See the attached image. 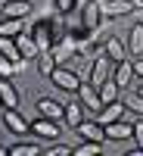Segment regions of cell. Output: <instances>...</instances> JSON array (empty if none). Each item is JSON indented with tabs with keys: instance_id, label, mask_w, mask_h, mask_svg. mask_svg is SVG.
<instances>
[{
	"instance_id": "1",
	"label": "cell",
	"mask_w": 143,
	"mask_h": 156,
	"mask_svg": "<svg viewBox=\"0 0 143 156\" xmlns=\"http://www.w3.org/2000/svg\"><path fill=\"white\" fill-rule=\"evenodd\" d=\"M53 19L56 16H44V19H37L31 25V37L37 41L41 50H53V44H56V37H53Z\"/></svg>"
},
{
	"instance_id": "2",
	"label": "cell",
	"mask_w": 143,
	"mask_h": 156,
	"mask_svg": "<svg viewBox=\"0 0 143 156\" xmlns=\"http://www.w3.org/2000/svg\"><path fill=\"white\" fill-rule=\"evenodd\" d=\"M50 81H53L59 90H66V94H78V87H81V78H78V72L69 69V66H56L53 75H50Z\"/></svg>"
},
{
	"instance_id": "3",
	"label": "cell",
	"mask_w": 143,
	"mask_h": 156,
	"mask_svg": "<svg viewBox=\"0 0 143 156\" xmlns=\"http://www.w3.org/2000/svg\"><path fill=\"white\" fill-rule=\"evenodd\" d=\"M75 97L84 103L87 115H97V112L103 109V97H100V87H97V84H90V81H81V87H78V94H75Z\"/></svg>"
},
{
	"instance_id": "4",
	"label": "cell",
	"mask_w": 143,
	"mask_h": 156,
	"mask_svg": "<svg viewBox=\"0 0 143 156\" xmlns=\"http://www.w3.org/2000/svg\"><path fill=\"white\" fill-rule=\"evenodd\" d=\"M100 6H103V19H121L137 12V0H100Z\"/></svg>"
},
{
	"instance_id": "5",
	"label": "cell",
	"mask_w": 143,
	"mask_h": 156,
	"mask_svg": "<svg viewBox=\"0 0 143 156\" xmlns=\"http://www.w3.org/2000/svg\"><path fill=\"white\" fill-rule=\"evenodd\" d=\"M134 119H137V115H131V112H128L124 119L109 122V125H106V137H109V140H115V144H121V140L134 137Z\"/></svg>"
},
{
	"instance_id": "6",
	"label": "cell",
	"mask_w": 143,
	"mask_h": 156,
	"mask_svg": "<svg viewBox=\"0 0 143 156\" xmlns=\"http://www.w3.org/2000/svg\"><path fill=\"white\" fill-rule=\"evenodd\" d=\"M31 134L34 137H44V140H59L62 122L59 119H44V115H37V122H31Z\"/></svg>"
},
{
	"instance_id": "7",
	"label": "cell",
	"mask_w": 143,
	"mask_h": 156,
	"mask_svg": "<svg viewBox=\"0 0 143 156\" xmlns=\"http://www.w3.org/2000/svg\"><path fill=\"white\" fill-rule=\"evenodd\" d=\"M112 72H115V62L106 56V50H103V53L94 59V66H90V84H103V81H109L112 78Z\"/></svg>"
},
{
	"instance_id": "8",
	"label": "cell",
	"mask_w": 143,
	"mask_h": 156,
	"mask_svg": "<svg viewBox=\"0 0 143 156\" xmlns=\"http://www.w3.org/2000/svg\"><path fill=\"white\" fill-rule=\"evenodd\" d=\"M0 12H3V19H28L34 6H31V0H3Z\"/></svg>"
},
{
	"instance_id": "9",
	"label": "cell",
	"mask_w": 143,
	"mask_h": 156,
	"mask_svg": "<svg viewBox=\"0 0 143 156\" xmlns=\"http://www.w3.org/2000/svg\"><path fill=\"white\" fill-rule=\"evenodd\" d=\"M81 22L87 25L90 31H100V25H103V6H100V0L81 3Z\"/></svg>"
},
{
	"instance_id": "10",
	"label": "cell",
	"mask_w": 143,
	"mask_h": 156,
	"mask_svg": "<svg viewBox=\"0 0 143 156\" xmlns=\"http://www.w3.org/2000/svg\"><path fill=\"white\" fill-rule=\"evenodd\" d=\"M3 125H6V131H12V134H28L31 131V122L25 119V115L19 112V109H3Z\"/></svg>"
},
{
	"instance_id": "11",
	"label": "cell",
	"mask_w": 143,
	"mask_h": 156,
	"mask_svg": "<svg viewBox=\"0 0 143 156\" xmlns=\"http://www.w3.org/2000/svg\"><path fill=\"white\" fill-rule=\"evenodd\" d=\"M75 131H78V137H81V140H106V128H103L94 115H87Z\"/></svg>"
},
{
	"instance_id": "12",
	"label": "cell",
	"mask_w": 143,
	"mask_h": 156,
	"mask_svg": "<svg viewBox=\"0 0 143 156\" xmlns=\"http://www.w3.org/2000/svg\"><path fill=\"white\" fill-rule=\"evenodd\" d=\"M37 115H44V119H59L66 115V103H59L53 97H37Z\"/></svg>"
},
{
	"instance_id": "13",
	"label": "cell",
	"mask_w": 143,
	"mask_h": 156,
	"mask_svg": "<svg viewBox=\"0 0 143 156\" xmlns=\"http://www.w3.org/2000/svg\"><path fill=\"white\" fill-rule=\"evenodd\" d=\"M124 115H128V109H124V103L121 100H115V103H106V106H103L97 115H94V119L103 125V128H106L109 122H118V119H124Z\"/></svg>"
},
{
	"instance_id": "14",
	"label": "cell",
	"mask_w": 143,
	"mask_h": 156,
	"mask_svg": "<svg viewBox=\"0 0 143 156\" xmlns=\"http://www.w3.org/2000/svg\"><path fill=\"white\" fill-rule=\"evenodd\" d=\"M112 78H115V84H118L121 90H124V87H131V81L137 78V72H134V59L128 56V59H121V62H115Z\"/></svg>"
},
{
	"instance_id": "15",
	"label": "cell",
	"mask_w": 143,
	"mask_h": 156,
	"mask_svg": "<svg viewBox=\"0 0 143 156\" xmlns=\"http://www.w3.org/2000/svg\"><path fill=\"white\" fill-rule=\"evenodd\" d=\"M47 144H50V140H44V137H37V140H19V144L9 147V156H41Z\"/></svg>"
},
{
	"instance_id": "16",
	"label": "cell",
	"mask_w": 143,
	"mask_h": 156,
	"mask_svg": "<svg viewBox=\"0 0 143 156\" xmlns=\"http://www.w3.org/2000/svg\"><path fill=\"white\" fill-rule=\"evenodd\" d=\"M75 53H78V41H75L72 34H66L59 44H53V56H56V62H59V66H66V62H69Z\"/></svg>"
},
{
	"instance_id": "17",
	"label": "cell",
	"mask_w": 143,
	"mask_h": 156,
	"mask_svg": "<svg viewBox=\"0 0 143 156\" xmlns=\"http://www.w3.org/2000/svg\"><path fill=\"white\" fill-rule=\"evenodd\" d=\"M0 100H3V109H19V87L12 84V78H0Z\"/></svg>"
},
{
	"instance_id": "18",
	"label": "cell",
	"mask_w": 143,
	"mask_h": 156,
	"mask_svg": "<svg viewBox=\"0 0 143 156\" xmlns=\"http://www.w3.org/2000/svg\"><path fill=\"white\" fill-rule=\"evenodd\" d=\"M84 119H87L84 103H81V100H69V103H66V115H62V122H66L69 128H78Z\"/></svg>"
},
{
	"instance_id": "19",
	"label": "cell",
	"mask_w": 143,
	"mask_h": 156,
	"mask_svg": "<svg viewBox=\"0 0 143 156\" xmlns=\"http://www.w3.org/2000/svg\"><path fill=\"white\" fill-rule=\"evenodd\" d=\"M103 50H106V56L112 62H121V59L131 56L128 53V41H121V37H106V41H103Z\"/></svg>"
},
{
	"instance_id": "20",
	"label": "cell",
	"mask_w": 143,
	"mask_h": 156,
	"mask_svg": "<svg viewBox=\"0 0 143 156\" xmlns=\"http://www.w3.org/2000/svg\"><path fill=\"white\" fill-rule=\"evenodd\" d=\"M128 53H131V59L143 56V22L131 25V34H128Z\"/></svg>"
},
{
	"instance_id": "21",
	"label": "cell",
	"mask_w": 143,
	"mask_h": 156,
	"mask_svg": "<svg viewBox=\"0 0 143 156\" xmlns=\"http://www.w3.org/2000/svg\"><path fill=\"white\" fill-rule=\"evenodd\" d=\"M121 103H124V109L131 112V115H143V94L124 87V90H121Z\"/></svg>"
},
{
	"instance_id": "22",
	"label": "cell",
	"mask_w": 143,
	"mask_h": 156,
	"mask_svg": "<svg viewBox=\"0 0 143 156\" xmlns=\"http://www.w3.org/2000/svg\"><path fill=\"white\" fill-rule=\"evenodd\" d=\"M16 44H19V50H22L25 59H37V53H41V47H37V41L31 37V31H22L16 37Z\"/></svg>"
},
{
	"instance_id": "23",
	"label": "cell",
	"mask_w": 143,
	"mask_h": 156,
	"mask_svg": "<svg viewBox=\"0 0 143 156\" xmlns=\"http://www.w3.org/2000/svg\"><path fill=\"white\" fill-rule=\"evenodd\" d=\"M34 62H37V72H41V75H47V78L53 75V69L59 66V62H56V56H53V50H41Z\"/></svg>"
},
{
	"instance_id": "24",
	"label": "cell",
	"mask_w": 143,
	"mask_h": 156,
	"mask_svg": "<svg viewBox=\"0 0 143 156\" xmlns=\"http://www.w3.org/2000/svg\"><path fill=\"white\" fill-rule=\"evenodd\" d=\"M100 97H103V106H106V103L121 100V87L115 84V78H109V81H103V84H100Z\"/></svg>"
},
{
	"instance_id": "25",
	"label": "cell",
	"mask_w": 143,
	"mask_h": 156,
	"mask_svg": "<svg viewBox=\"0 0 143 156\" xmlns=\"http://www.w3.org/2000/svg\"><path fill=\"white\" fill-rule=\"evenodd\" d=\"M25 31V19H3L0 22V37H19Z\"/></svg>"
},
{
	"instance_id": "26",
	"label": "cell",
	"mask_w": 143,
	"mask_h": 156,
	"mask_svg": "<svg viewBox=\"0 0 143 156\" xmlns=\"http://www.w3.org/2000/svg\"><path fill=\"white\" fill-rule=\"evenodd\" d=\"M0 53L9 56L12 62H22V59H25L22 50H19V44H16V37H0Z\"/></svg>"
},
{
	"instance_id": "27",
	"label": "cell",
	"mask_w": 143,
	"mask_h": 156,
	"mask_svg": "<svg viewBox=\"0 0 143 156\" xmlns=\"http://www.w3.org/2000/svg\"><path fill=\"white\" fill-rule=\"evenodd\" d=\"M103 153V140H81V147H75L72 156H97Z\"/></svg>"
},
{
	"instance_id": "28",
	"label": "cell",
	"mask_w": 143,
	"mask_h": 156,
	"mask_svg": "<svg viewBox=\"0 0 143 156\" xmlns=\"http://www.w3.org/2000/svg\"><path fill=\"white\" fill-rule=\"evenodd\" d=\"M44 153H47V156H72V150H69V147H62L59 140H50V144L44 147Z\"/></svg>"
},
{
	"instance_id": "29",
	"label": "cell",
	"mask_w": 143,
	"mask_h": 156,
	"mask_svg": "<svg viewBox=\"0 0 143 156\" xmlns=\"http://www.w3.org/2000/svg\"><path fill=\"white\" fill-rule=\"evenodd\" d=\"M78 3H81V0H53V9L59 12V16H69Z\"/></svg>"
},
{
	"instance_id": "30",
	"label": "cell",
	"mask_w": 143,
	"mask_h": 156,
	"mask_svg": "<svg viewBox=\"0 0 143 156\" xmlns=\"http://www.w3.org/2000/svg\"><path fill=\"white\" fill-rule=\"evenodd\" d=\"M134 140H137V147H143V115L134 119Z\"/></svg>"
},
{
	"instance_id": "31",
	"label": "cell",
	"mask_w": 143,
	"mask_h": 156,
	"mask_svg": "<svg viewBox=\"0 0 143 156\" xmlns=\"http://www.w3.org/2000/svg\"><path fill=\"white\" fill-rule=\"evenodd\" d=\"M134 72H137V78L143 81V56H137V59H134Z\"/></svg>"
},
{
	"instance_id": "32",
	"label": "cell",
	"mask_w": 143,
	"mask_h": 156,
	"mask_svg": "<svg viewBox=\"0 0 143 156\" xmlns=\"http://www.w3.org/2000/svg\"><path fill=\"white\" fill-rule=\"evenodd\" d=\"M0 156H9V147H3V144H0Z\"/></svg>"
},
{
	"instance_id": "33",
	"label": "cell",
	"mask_w": 143,
	"mask_h": 156,
	"mask_svg": "<svg viewBox=\"0 0 143 156\" xmlns=\"http://www.w3.org/2000/svg\"><path fill=\"white\" fill-rule=\"evenodd\" d=\"M0 22H3V12H0Z\"/></svg>"
},
{
	"instance_id": "34",
	"label": "cell",
	"mask_w": 143,
	"mask_h": 156,
	"mask_svg": "<svg viewBox=\"0 0 143 156\" xmlns=\"http://www.w3.org/2000/svg\"><path fill=\"white\" fill-rule=\"evenodd\" d=\"M0 109H3V100H0Z\"/></svg>"
},
{
	"instance_id": "35",
	"label": "cell",
	"mask_w": 143,
	"mask_h": 156,
	"mask_svg": "<svg viewBox=\"0 0 143 156\" xmlns=\"http://www.w3.org/2000/svg\"><path fill=\"white\" fill-rule=\"evenodd\" d=\"M137 3H143V0H137Z\"/></svg>"
},
{
	"instance_id": "36",
	"label": "cell",
	"mask_w": 143,
	"mask_h": 156,
	"mask_svg": "<svg viewBox=\"0 0 143 156\" xmlns=\"http://www.w3.org/2000/svg\"><path fill=\"white\" fill-rule=\"evenodd\" d=\"M0 3H3V0H0Z\"/></svg>"
}]
</instances>
